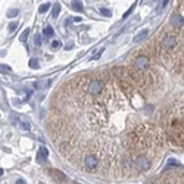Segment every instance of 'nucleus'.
<instances>
[{
    "label": "nucleus",
    "instance_id": "obj_6",
    "mask_svg": "<svg viewBox=\"0 0 184 184\" xmlns=\"http://www.w3.org/2000/svg\"><path fill=\"white\" fill-rule=\"evenodd\" d=\"M170 24H171L172 27H181L184 24V18L180 15V13H174L171 16V19H170Z\"/></svg>",
    "mask_w": 184,
    "mask_h": 184
},
{
    "label": "nucleus",
    "instance_id": "obj_1",
    "mask_svg": "<svg viewBox=\"0 0 184 184\" xmlns=\"http://www.w3.org/2000/svg\"><path fill=\"white\" fill-rule=\"evenodd\" d=\"M134 66H136L138 74H143L146 71H149V68H150V59L147 56H145V55H140V56H137L134 59Z\"/></svg>",
    "mask_w": 184,
    "mask_h": 184
},
{
    "label": "nucleus",
    "instance_id": "obj_12",
    "mask_svg": "<svg viewBox=\"0 0 184 184\" xmlns=\"http://www.w3.org/2000/svg\"><path fill=\"white\" fill-rule=\"evenodd\" d=\"M59 13H60V5L59 3H56V5L53 6V9H52V16L53 18H58Z\"/></svg>",
    "mask_w": 184,
    "mask_h": 184
},
{
    "label": "nucleus",
    "instance_id": "obj_21",
    "mask_svg": "<svg viewBox=\"0 0 184 184\" xmlns=\"http://www.w3.org/2000/svg\"><path fill=\"white\" fill-rule=\"evenodd\" d=\"M34 44H35V47L41 46V35H35V39H34Z\"/></svg>",
    "mask_w": 184,
    "mask_h": 184
},
{
    "label": "nucleus",
    "instance_id": "obj_25",
    "mask_svg": "<svg viewBox=\"0 0 184 184\" xmlns=\"http://www.w3.org/2000/svg\"><path fill=\"white\" fill-rule=\"evenodd\" d=\"M168 5V0H162V7H165Z\"/></svg>",
    "mask_w": 184,
    "mask_h": 184
},
{
    "label": "nucleus",
    "instance_id": "obj_27",
    "mask_svg": "<svg viewBox=\"0 0 184 184\" xmlns=\"http://www.w3.org/2000/svg\"><path fill=\"white\" fill-rule=\"evenodd\" d=\"M16 183H18V184H25V181H24V180H21V178H19V180H18Z\"/></svg>",
    "mask_w": 184,
    "mask_h": 184
},
{
    "label": "nucleus",
    "instance_id": "obj_15",
    "mask_svg": "<svg viewBox=\"0 0 184 184\" xmlns=\"http://www.w3.org/2000/svg\"><path fill=\"white\" fill-rule=\"evenodd\" d=\"M19 127L24 130V131H30V130H31V125H30V122H28V121H21Z\"/></svg>",
    "mask_w": 184,
    "mask_h": 184
},
{
    "label": "nucleus",
    "instance_id": "obj_10",
    "mask_svg": "<svg viewBox=\"0 0 184 184\" xmlns=\"http://www.w3.org/2000/svg\"><path fill=\"white\" fill-rule=\"evenodd\" d=\"M149 35V30H143V31H140V33L134 37V43H138L140 40H143V39H146Z\"/></svg>",
    "mask_w": 184,
    "mask_h": 184
},
{
    "label": "nucleus",
    "instance_id": "obj_17",
    "mask_svg": "<svg viewBox=\"0 0 184 184\" xmlns=\"http://www.w3.org/2000/svg\"><path fill=\"white\" fill-rule=\"evenodd\" d=\"M18 13H19L18 9H10V10L7 12V18H15V16H18Z\"/></svg>",
    "mask_w": 184,
    "mask_h": 184
},
{
    "label": "nucleus",
    "instance_id": "obj_13",
    "mask_svg": "<svg viewBox=\"0 0 184 184\" xmlns=\"http://www.w3.org/2000/svg\"><path fill=\"white\" fill-rule=\"evenodd\" d=\"M50 6H52V5H50L49 2H47V3H43V5H40V7H39V12H40V13H46L47 10L50 9Z\"/></svg>",
    "mask_w": 184,
    "mask_h": 184
},
{
    "label": "nucleus",
    "instance_id": "obj_3",
    "mask_svg": "<svg viewBox=\"0 0 184 184\" xmlns=\"http://www.w3.org/2000/svg\"><path fill=\"white\" fill-rule=\"evenodd\" d=\"M99 166V159L97 156H94L92 153H88L86 155V158H84V170L88 172H94L97 170Z\"/></svg>",
    "mask_w": 184,
    "mask_h": 184
},
{
    "label": "nucleus",
    "instance_id": "obj_7",
    "mask_svg": "<svg viewBox=\"0 0 184 184\" xmlns=\"http://www.w3.org/2000/svg\"><path fill=\"white\" fill-rule=\"evenodd\" d=\"M47 156H49V150H47V147L41 146V147L39 149V153H37V161H39L40 164H43V162L47 159Z\"/></svg>",
    "mask_w": 184,
    "mask_h": 184
},
{
    "label": "nucleus",
    "instance_id": "obj_22",
    "mask_svg": "<svg viewBox=\"0 0 184 184\" xmlns=\"http://www.w3.org/2000/svg\"><path fill=\"white\" fill-rule=\"evenodd\" d=\"M103 52H105V49H100V50H99V52L96 53V55H93V58H92V59H94V60L99 59V58H100V56L103 55Z\"/></svg>",
    "mask_w": 184,
    "mask_h": 184
},
{
    "label": "nucleus",
    "instance_id": "obj_18",
    "mask_svg": "<svg viewBox=\"0 0 184 184\" xmlns=\"http://www.w3.org/2000/svg\"><path fill=\"white\" fill-rule=\"evenodd\" d=\"M100 13H102L103 16H108V18H111L112 16V12L109 9H106V7H102V9H100Z\"/></svg>",
    "mask_w": 184,
    "mask_h": 184
},
{
    "label": "nucleus",
    "instance_id": "obj_11",
    "mask_svg": "<svg viewBox=\"0 0 184 184\" xmlns=\"http://www.w3.org/2000/svg\"><path fill=\"white\" fill-rule=\"evenodd\" d=\"M53 34H55V31H53V28L50 25H47L46 28L43 30V35H44V37H47V39L53 37Z\"/></svg>",
    "mask_w": 184,
    "mask_h": 184
},
{
    "label": "nucleus",
    "instance_id": "obj_8",
    "mask_svg": "<svg viewBox=\"0 0 184 184\" xmlns=\"http://www.w3.org/2000/svg\"><path fill=\"white\" fill-rule=\"evenodd\" d=\"M50 174L53 175V178H55L56 181H60V183H62V181H65V174H63V172L56 171V170H52Z\"/></svg>",
    "mask_w": 184,
    "mask_h": 184
},
{
    "label": "nucleus",
    "instance_id": "obj_20",
    "mask_svg": "<svg viewBox=\"0 0 184 184\" xmlns=\"http://www.w3.org/2000/svg\"><path fill=\"white\" fill-rule=\"evenodd\" d=\"M39 60L37 59H30V68H39Z\"/></svg>",
    "mask_w": 184,
    "mask_h": 184
},
{
    "label": "nucleus",
    "instance_id": "obj_16",
    "mask_svg": "<svg viewBox=\"0 0 184 184\" xmlns=\"http://www.w3.org/2000/svg\"><path fill=\"white\" fill-rule=\"evenodd\" d=\"M50 47H52L53 50H58V49H60V47H62V43H60V40H53L52 44H50Z\"/></svg>",
    "mask_w": 184,
    "mask_h": 184
},
{
    "label": "nucleus",
    "instance_id": "obj_9",
    "mask_svg": "<svg viewBox=\"0 0 184 184\" xmlns=\"http://www.w3.org/2000/svg\"><path fill=\"white\" fill-rule=\"evenodd\" d=\"M71 7H72L75 12H83L84 10V6H83V3L80 0H72L71 2Z\"/></svg>",
    "mask_w": 184,
    "mask_h": 184
},
{
    "label": "nucleus",
    "instance_id": "obj_26",
    "mask_svg": "<svg viewBox=\"0 0 184 184\" xmlns=\"http://www.w3.org/2000/svg\"><path fill=\"white\" fill-rule=\"evenodd\" d=\"M65 49H66V50H71V49H72V44H71V43H69V44H68V46H66Z\"/></svg>",
    "mask_w": 184,
    "mask_h": 184
},
{
    "label": "nucleus",
    "instance_id": "obj_29",
    "mask_svg": "<svg viewBox=\"0 0 184 184\" xmlns=\"http://www.w3.org/2000/svg\"><path fill=\"white\" fill-rule=\"evenodd\" d=\"M74 184H80V183H74Z\"/></svg>",
    "mask_w": 184,
    "mask_h": 184
},
{
    "label": "nucleus",
    "instance_id": "obj_28",
    "mask_svg": "<svg viewBox=\"0 0 184 184\" xmlns=\"http://www.w3.org/2000/svg\"><path fill=\"white\" fill-rule=\"evenodd\" d=\"M2 175H3V170L0 168V177H2Z\"/></svg>",
    "mask_w": 184,
    "mask_h": 184
},
{
    "label": "nucleus",
    "instance_id": "obj_23",
    "mask_svg": "<svg viewBox=\"0 0 184 184\" xmlns=\"http://www.w3.org/2000/svg\"><path fill=\"white\" fill-rule=\"evenodd\" d=\"M0 69H2V71H5V72H10V71H12V69H10V66L3 65V63H0Z\"/></svg>",
    "mask_w": 184,
    "mask_h": 184
},
{
    "label": "nucleus",
    "instance_id": "obj_24",
    "mask_svg": "<svg viewBox=\"0 0 184 184\" xmlns=\"http://www.w3.org/2000/svg\"><path fill=\"white\" fill-rule=\"evenodd\" d=\"M177 165H180V164H178L175 159H170L168 161V166H177Z\"/></svg>",
    "mask_w": 184,
    "mask_h": 184
},
{
    "label": "nucleus",
    "instance_id": "obj_2",
    "mask_svg": "<svg viewBox=\"0 0 184 184\" xmlns=\"http://www.w3.org/2000/svg\"><path fill=\"white\" fill-rule=\"evenodd\" d=\"M134 166L137 168V171L145 172V171H147V170L152 166V161H150V158H149L147 155H145V153H143V155H140V156L136 159Z\"/></svg>",
    "mask_w": 184,
    "mask_h": 184
},
{
    "label": "nucleus",
    "instance_id": "obj_4",
    "mask_svg": "<svg viewBox=\"0 0 184 184\" xmlns=\"http://www.w3.org/2000/svg\"><path fill=\"white\" fill-rule=\"evenodd\" d=\"M103 88H105V84H103L102 80H93L92 83H90V86H88V94L99 96L100 93L103 92Z\"/></svg>",
    "mask_w": 184,
    "mask_h": 184
},
{
    "label": "nucleus",
    "instance_id": "obj_14",
    "mask_svg": "<svg viewBox=\"0 0 184 184\" xmlns=\"http://www.w3.org/2000/svg\"><path fill=\"white\" fill-rule=\"evenodd\" d=\"M28 34H30V28H25V30L22 31V34L19 35V40L22 43H25L27 40H28Z\"/></svg>",
    "mask_w": 184,
    "mask_h": 184
},
{
    "label": "nucleus",
    "instance_id": "obj_5",
    "mask_svg": "<svg viewBox=\"0 0 184 184\" xmlns=\"http://www.w3.org/2000/svg\"><path fill=\"white\" fill-rule=\"evenodd\" d=\"M175 46H177V39H175L174 35H171V34L165 35V39L162 40V49H165V50H172Z\"/></svg>",
    "mask_w": 184,
    "mask_h": 184
},
{
    "label": "nucleus",
    "instance_id": "obj_19",
    "mask_svg": "<svg viewBox=\"0 0 184 184\" xmlns=\"http://www.w3.org/2000/svg\"><path fill=\"white\" fill-rule=\"evenodd\" d=\"M7 28H9V31H12V33H13V31H15V30L18 28V22H16V21H13V22H10Z\"/></svg>",
    "mask_w": 184,
    "mask_h": 184
}]
</instances>
